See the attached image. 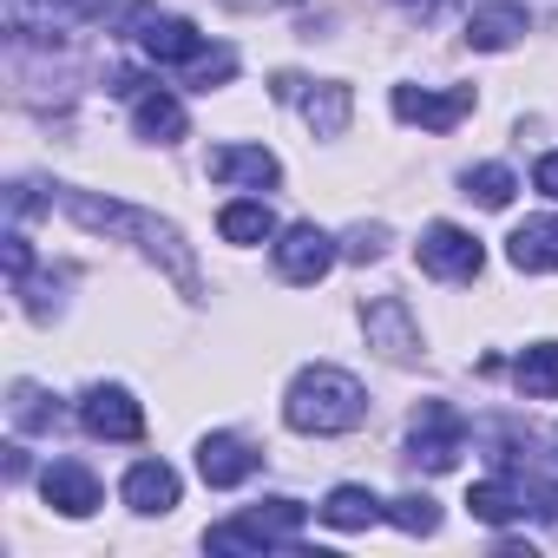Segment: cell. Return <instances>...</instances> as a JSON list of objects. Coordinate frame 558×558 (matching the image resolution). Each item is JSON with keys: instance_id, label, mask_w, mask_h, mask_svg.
I'll use <instances>...</instances> for the list:
<instances>
[{"instance_id": "cell-6", "label": "cell", "mask_w": 558, "mask_h": 558, "mask_svg": "<svg viewBox=\"0 0 558 558\" xmlns=\"http://www.w3.org/2000/svg\"><path fill=\"white\" fill-rule=\"evenodd\" d=\"M336 236L316 230V223H290L283 236H276V276L283 283H323V276L336 269Z\"/></svg>"}, {"instance_id": "cell-3", "label": "cell", "mask_w": 558, "mask_h": 558, "mask_svg": "<svg viewBox=\"0 0 558 558\" xmlns=\"http://www.w3.org/2000/svg\"><path fill=\"white\" fill-rule=\"evenodd\" d=\"M303 525H310V506H303V499H263V506H250V512L210 525L204 545H210V551H269V545H296Z\"/></svg>"}, {"instance_id": "cell-32", "label": "cell", "mask_w": 558, "mask_h": 558, "mask_svg": "<svg viewBox=\"0 0 558 558\" xmlns=\"http://www.w3.org/2000/svg\"><path fill=\"white\" fill-rule=\"evenodd\" d=\"M538 512H545V525H558V486H538Z\"/></svg>"}, {"instance_id": "cell-19", "label": "cell", "mask_w": 558, "mask_h": 558, "mask_svg": "<svg viewBox=\"0 0 558 558\" xmlns=\"http://www.w3.org/2000/svg\"><path fill=\"white\" fill-rule=\"evenodd\" d=\"M125 506H132V512H171V506H178V473H171L165 460H138V466L125 473Z\"/></svg>"}, {"instance_id": "cell-24", "label": "cell", "mask_w": 558, "mask_h": 558, "mask_svg": "<svg viewBox=\"0 0 558 558\" xmlns=\"http://www.w3.org/2000/svg\"><path fill=\"white\" fill-rule=\"evenodd\" d=\"M466 506H473V519H486V525H506V519L525 512V499H519L506 480H480V486L466 493Z\"/></svg>"}, {"instance_id": "cell-9", "label": "cell", "mask_w": 558, "mask_h": 558, "mask_svg": "<svg viewBox=\"0 0 558 558\" xmlns=\"http://www.w3.org/2000/svg\"><path fill=\"white\" fill-rule=\"evenodd\" d=\"M80 421H86V434H99V440H138V434H145V408H138L132 388H119V381L86 388V395H80Z\"/></svg>"}, {"instance_id": "cell-12", "label": "cell", "mask_w": 558, "mask_h": 558, "mask_svg": "<svg viewBox=\"0 0 558 558\" xmlns=\"http://www.w3.org/2000/svg\"><path fill=\"white\" fill-rule=\"evenodd\" d=\"M40 499H47L53 512H66V519H93V512H99V480H93L86 460H53V466L40 473Z\"/></svg>"}, {"instance_id": "cell-8", "label": "cell", "mask_w": 558, "mask_h": 558, "mask_svg": "<svg viewBox=\"0 0 558 558\" xmlns=\"http://www.w3.org/2000/svg\"><path fill=\"white\" fill-rule=\"evenodd\" d=\"M395 119L401 125H421V132H453L466 112H473V86H447V93H427V86H395L388 93Z\"/></svg>"}, {"instance_id": "cell-15", "label": "cell", "mask_w": 558, "mask_h": 558, "mask_svg": "<svg viewBox=\"0 0 558 558\" xmlns=\"http://www.w3.org/2000/svg\"><path fill=\"white\" fill-rule=\"evenodd\" d=\"M138 47H145V60H158V66H191V60L204 53V34H197L191 21H178V14H151V21L138 27Z\"/></svg>"}, {"instance_id": "cell-10", "label": "cell", "mask_w": 558, "mask_h": 558, "mask_svg": "<svg viewBox=\"0 0 558 558\" xmlns=\"http://www.w3.org/2000/svg\"><path fill=\"white\" fill-rule=\"evenodd\" d=\"M460 447H466V421L447 408V401H421V414H414V460L427 466V473H447L453 460H460Z\"/></svg>"}, {"instance_id": "cell-4", "label": "cell", "mask_w": 558, "mask_h": 558, "mask_svg": "<svg viewBox=\"0 0 558 558\" xmlns=\"http://www.w3.org/2000/svg\"><path fill=\"white\" fill-rule=\"evenodd\" d=\"M283 106H303V119H310V132L316 138H342L349 132V112H355V93L342 86V80H323V86H310V80H296V73H276V86H269Z\"/></svg>"}, {"instance_id": "cell-5", "label": "cell", "mask_w": 558, "mask_h": 558, "mask_svg": "<svg viewBox=\"0 0 558 558\" xmlns=\"http://www.w3.org/2000/svg\"><path fill=\"white\" fill-rule=\"evenodd\" d=\"M414 256H421V269H427V276H440V283H473L480 263H486L480 236H473V230H460V223H427Z\"/></svg>"}, {"instance_id": "cell-27", "label": "cell", "mask_w": 558, "mask_h": 558, "mask_svg": "<svg viewBox=\"0 0 558 558\" xmlns=\"http://www.w3.org/2000/svg\"><path fill=\"white\" fill-rule=\"evenodd\" d=\"M230 73H236V53H230V47H217V53H197V60H191V86H197V93L223 86Z\"/></svg>"}, {"instance_id": "cell-20", "label": "cell", "mask_w": 558, "mask_h": 558, "mask_svg": "<svg viewBox=\"0 0 558 558\" xmlns=\"http://www.w3.org/2000/svg\"><path fill=\"white\" fill-rule=\"evenodd\" d=\"M217 230H223V243H269L276 236V210L263 197H236V204L217 210Z\"/></svg>"}, {"instance_id": "cell-31", "label": "cell", "mask_w": 558, "mask_h": 558, "mask_svg": "<svg viewBox=\"0 0 558 558\" xmlns=\"http://www.w3.org/2000/svg\"><path fill=\"white\" fill-rule=\"evenodd\" d=\"M236 14H276V8H303V0H223Z\"/></svg>"}, {"instance_id": "cell-25", "label": "cell", "mask_w": 558, "mask_h": 558, "mask_svg": "<svg viewBox=\"0 0 558 558\" xmlns=\"http://www.w3.org/2000/svg\"><path fill=\"white\" fill-rule=\"evenodd\" d=\"M388 519H395L401 532H414V538H427V532H440V506H434L427 493H401V499L388 506Z\"/></svg>"}, {"instance_id": "cell-17", "label": "cell", "mask_w": 558, "mask_h": 558, "mask_svg": "<svg viewBox=\"0 0 558 558\" xmlns=\"http://www.w3.org/2000/svg\"><path fill=\"white\" fill-rule=\"evenodd\" d=\"M506 256H512V269H525V276L558 269V217H525V223L506 236Z\"/></svg>"}, {"instance_id": "cell-11", "label": "cell", "mask_w": 558, "mask_h": 558, "mask_svg": "<svg viewBox=\"0 0 558 558\" xmlns=\"http://www.w3.org/2000/svg\"><path fill=\"white\" fill-rule=\"evenodd\" d=\"M362 329H368V349H381L388 362H414L421 355V329H414V310L401 296H375L362 310Z\"/></svg>"}, {"instance_id": "cell-29", "label": "cell", "mask_w": 558, "mask_h": 558, "mask_svg": "<svg viewBox=\"0 0 558 558\" xmlns=\"http://www.w3.org/2000/svg\"><path fill=\"white\" fill-rule=\"evenodd\" d=\"M27 269H34V250H27V236H8V276H14V290H27Z\"/></svg>"}, {"instance_id": "cell-1", "label": "cell", "mask_w": 558, "mask_h": 558, "mask_svg": "<svg viewBox=\"0 0 558 558\" xmlns=\"http://www.w3.org/2000/svg\"><path fill=\"white\" fill-rule=\"evenodd\" d=\"M60 204L86 223V230H106V236H132L151 263H165V276L184 290V296H204L197 283V263H191V243L178 223H165L158 210H138V204H119V197H93V191H60Z\"/></svg>"}, {"instance_id": "cell-28", "label": "cell", "mask_w": 558, "mask_h": 558, "mask_svg": "<svg viewBox=\"0 0 558 558\" xmlns=\"http://www.w3.org/2000/svg\"><path fill=\"white\" fill-rule=\"evenodd\" d=\"M381 243H388V230H381V223H375V230L362 223V230L342 243V256H355V263H375V256H381Z\"/></svg>"}, {"instance_id": "cell-7", "label": "cell", "mask_w": 558, "mask_h": 558, "mask_svg": "<svg viewBox=\"0 0 558 558\" xmlns=\"http://www.w3.org/2000/svg\"><path fill=\"white\" fill-rule=\"evenodd\" d=\"M93 14V0H0V21L14 40H66Z\"/></svg>"}, {"instance_id": "cell-23", "label": "cell", "mask_w": 558, "mask_h": 558, "mask_svg": "<svg viewBox=\"0 0 558 558\" xmlns=\"http://www.w3.org/2000/svg\"><path fill=\"white\" fill-rule=\"evenodd\" d=\"M460 184H466V197H473V204H486V210H506V204H512V191H519V178H512L506 165H473Z\"/></svg>"}, {"instance_id": "cell-13", "label": "cell", "mask_w": 558, "mask_h": 558, "mask_svg": "<svg viewBox=\"0 0 558 558\" xmlns=\"http://www.w3.org/2000/svg\"><path fill=\"white\" fill-rule=\"evenodd\" d=\"M263 466V453L250 447V440H236V434H204L197 440V473H204V486H243L250 473Z\"/></svg>"}, {"instance_id": "cell-14", "label": "cell", "mask_w": 558, "mask_h": 558, "mask_svg": "<svg viewBox=\"0 0 558 558\" xmlns=\"http://www.w3.org/2000/svg\"><path fill=\"white\" fill-rule=\"evenodd\" d=\"M210 178H217V184L269 191V184H283V165H276V151H263V145H217V151H210Z\"/></svg>"}, {"instance_id": "cell-26", "label": "cell", "mask_w": 558, "mask_h": 558, "mask_svg": "<svg viewBox=\"0 0 558 558\" xmlns=\"http://www.w3.org/2000/svg\"><path fill=\"white\" fill-rule=\"evenodd\" d=\"M8 408H14L21 427H53V421H60V408H47V395H40L34 381H14V401H8Z\"/></svg>"}, {"instance_id": "cell-2", "label": "cell", "mask_w": 558, "mask_h": 558, "mask_svg": "<svg viewBox=\"0 0 558 558\" xmlns=\"http://www.w3.org/2000/svg\"><path fill=\"white\" fill-rule=\"evenodd\" d=\"M283 421H290L296 434H349V427L368 421V388H362L349 368L316 362V368H303V375L290 381Z\"/></svg>"}, {"instance_id": "cell-22", "label": "cell", "mask_w": 558, "mask_h": 558, "mask_svg": "<svg viewBox=\"0 0 558 558\" xmlns=\"http://www.w3.org/2000/svg\"><path fill=\"white\" fill-rule=\"evenodd\" d=\"M512 375H519V395L525 401H551L558 395V342H532Z\"/></svg>"}, {"instance_id": "cell-30", "label": "cell", "mask_w": 558, "mask_h": 558, "mask_svg": "<svg viewBox=\"0 0 558 558\" xmlns=\"http://www.w3.org/2000/svg\"><path fill=\"white\" fill-rule=\"evenodd\" d=\"M532 184H538L545 197H558V151H545V158H538V171H532Z\"/></svg>"}, {"instance_id": "cell-16", "label": "cell", "mask_w": 558, "mask_h": 558, "mask_svg": "<svg viewBox=\"0 0 558 558\" xmlns=\"http://www.w3.org/2000/svg\"><path fill=\"white\" fill-rule=\"evenodd\" d=\"M525 34V0H493V8L466 14V47L473 53H506Z\"/></svg>"}, {"instance_id": "cell-18", "label": "cell", "mask_w": 558, "mask_h": 558, "mask_svg": "<svg viewBox=\"0 0 558 558\" xmlns=\"http://www.w3.org/2000/svg\"><path fill=\"white\" fill-rule=\"evenodd\" d=\"M132 125H138V138H151V145H178V138L191 132L184 106H178L171 93H158V86H145V93L132 99Z\"/></svg>"}, {"instance_id": "cell-21", "label": "cell", "mask_w": 558, "mask_h": 558, "mask_svg": "<svg viewBox=\"0 0 558 558\" xmlns=\"http://www.w3.org/2000/svg\"><path fill=\"white\" fill-rule=\"evenodd\" d=\"M323 519H329L336 532H368L375 519H388V506H381L368 486H336V493L323 499Z\"/></svg>"}]
</instances>
